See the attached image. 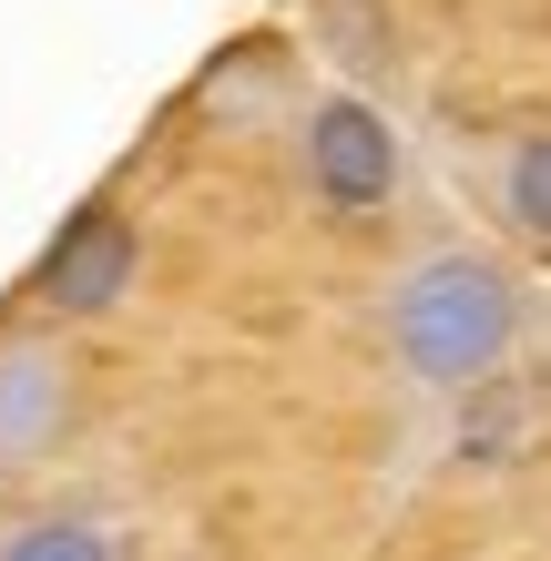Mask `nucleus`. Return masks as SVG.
Listing matches in <instances>:
<instances>
[{
    "label": "nucleus",
    "mask_w": 551,
    "mask_h": 561,
    "mask_svg": "<svg viewBox=\"0 0 551 561\" xmlns=\"http://www.w3.org/2000/svg\"><path fill=\"white\" fill-rule=\"evenodd\" d=\"M72 347H61V327H0V470H31V459L61 449V428H72Z\"/></svg>",
    "instance_id": "4"
},
{
    "label": "nucleus",
    "mask_w": 551,
    "mask_h": 561,
    "mask_svg": "<svg viewBox=\"0 0 551 561\" xmlns=\"http://www.w3.org/2000/svg\"><path fill=\"white\" fill-rule=\"evenodd\" d=\"M0 561H134V541L103 511H31L0 531Z\"/></svg>",
    "instance_id": "5"
},
{
    "label": "nucleus",
    "mask_w": 551,
    "mask_h": 561,
    "mask_svg": "<svg viewBox=\"0 0 551 561\" xmlns=\"http://www.w3.org/2000/svg\"><path fill=\"white\" fill-rule=\"evenodd\" d=\"M491 205H501V225H510L521 245L551 255V123H541V134H521V144L491 163Z\"/></svg>",
    "instance_id": "6"
},
{
    "label": "nucleus",
    "mask_w": 551,
    "mask_h": 561,
    "mask_svg": "<svg viewBox=\"0 0 551 561\" xmlns=\"http://www.w3.org/2000/svg\"><path fill=\"white\" fill-rule=\"evenodd\" d=\"M378 327H388V357H399L409 388L470 399V388H491L510 368V347L531 327V296L491 245H429V255H409L388 276Z\"/></svg>",
    "instance_id": "1"
},
{
    "label": "nucleus",
    "mask_w": 551,
    "mask_h": 561,
    "mask_svg": "<svg viewBox=\"0 0 551 561\" xmlns=\"http://www.w3.org/2000/svg\"><path fill=\"white\" fill-rule=\"evenodd\" d=\"M297 153H307V194L337 225H378L399 205V134H388V113L368 92H317Z\"/></svg>",
    "instance_id": "3"
},
{
    "label": "nucleus",
    "mask_w": 551,
    "mask_h": 561,
    "mask_svg": "<svg viewBox=\"0 0 551 561\" xmlns=\"http://www.w3.org/2000/svg\"><path fill=\"white\" fill-rule=\"evenodd\" d=\"M134 276H144V225L123 215L113 194H92V205H72L51 225V245L31 255L21 296H31L42 327H92V317H113L123 296H134Z\"/></svg>",
    "instance_id": "2"
}]
</instances>
